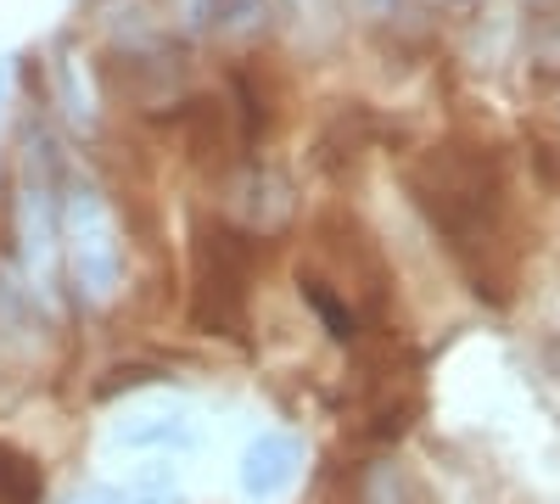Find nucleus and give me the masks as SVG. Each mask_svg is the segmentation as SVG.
Here are the masks:
<instances>
[{
  "mask_svg": "<svg viewBox=\"0 0 560 504\" xmlns=\"http://www.w3.org/2000/svg\"><path fill=\"white\" fill-rule=\"evenodd\" d=\"M247 281H253V242L236 224L202 219L197 224V274H191V319L208 337L247 331Z\"/></svg>",
  "mask_w": 560,
  "mask_h": 504,
  "instance_id": "f257e3e1",
  "label": "nucleus"
},
{
  "mask_svg": "<svg viewBox=\"0 0 560 504\" xmlns=\"http://www.w3.org/2000/svg\"><path fill=\"white\" fill-rule=\"evenodd\" d=\"M45 152L51 146H39V129H28L23 134V179H18V247H23V269H28L34 286L51 281V253H57V236H62Z\"/></svg>",
  "mask_w": 560,
  "mask_h": 504,
  "instance_id": "7ed1b4c3",
  "label": "nucleus"
},
{
  "mask_svg": "<svg viewBox=\"0 0 560 504\" xmlns=\"http://www.w3.org/2000/svg\"><path fill=\"white\" fill-rule=\"evenodd\" d=\"M68 504H174V488L163 477H147L140 488H118V482H90L79 488Z\"/></svg>",
  "mask_w": 560,
  "mask_h": 504,
  "instance_id": "6e6552de",
  "label": "nucleus"
},
{
  "mask_svg": "<svg viewBox=\"0 0 560 504\" xmlns=\"http://www.w3.org/2000/svg\"><path fill=\"white\" fill-rule=\"evenodd\" d=\"M269 17V0H208V28H219L224 39H242Z\"/></svg>",
  "mask_w": 560,
  "mask_h": 504,
  "instance_id": "1a4fd4ad",
  "label": "nucleus"
},
{
  "mask_svg": "<svg viewBox=\"0 0 560 504\" xmlns=\"http://www.w3.org/2000/svg\"><path fill=\"white\" fill-rule=\"evenodd\" d=\"M303 466H308V448H303L298 432H258L242 448V466H236L242 499L247 504H280L303 482Z\"/></svg>",
  "mask_w": 560,
  "mask_h": 504,
  "instance_id": "20e7f679",
  "label": "nucleus"
},
{
  "mask_svg": "<svg viewBox=\"0 0 560 504\" xmlns=\"http://www.w3.org/2000/svg\"><path fill=\"white\" fill-rule=\"evenodd\" d=\"M113 448L124 454H152V448H191L197 443V421L191 409H140V415L118 421L107 432Z\"/></svg>",
  "mask_w": 560,
  "mask_h": 504,
  "instance_id": "39448f33",
  "label": "nucleus"
},
{
  "mask_svg": "<svg viewBox=\"0 0 560 504\" xmlns=\"http://www.w3.org/2000/svg\"><path fill=\"white\" fill-rule=\"evenodd\" d=\"M236 213H242V224H253V231H280V224L292 219V186L280 174L258 168L236 186Z\"/></svg>",
  "mask_w": 560,
  "mask_h": 504,
  "instance_id": "423d86ee",
  "label": "nucleus"
},
{
  "mask_svg": "<svg viewBox=\"0 0 560 504\" xmlns=\"http://www.w3.org/2000/svg\"><path fill=\"white\" fill-rule=\"evenodd\" d=\"M51 79H57V102H62L68 124H73V129H96V96H90L84 68H79V57L68 51V45L51 57Z\"/></svg>",
  "mask_w": 560,
  "mask_h": 504,
  "instance_id": "0eeeda50",
  "label": "nucleus"
},
{
  "mask_svg": "<svg viewBox=\"0 0 560 504\" xmlns=\"http://www.w3.org/2000/svg\"><path fill=\"white\" fill-rule=\"evenodd\" d=\"M298 286H303V297H308V308H314V314L325 319V331H331L337 342H348V337H353V314H348V308H342V303L331 297V286H325V281H314V274H308V269L298 274Z\"/></svg>",
  "mask_w": 560,
  "mask_h": 504,
  "instance_id": "9d476101",
  "label": "nucleus"
},
{
  "mask_svg": "<svg viewBox=\"0 0 560 504\" xmlns=\"http://www.w3.org/2000/svg\"><path fill=\"white\" fill-rule=\"evenodd\" d=\"M62 247H68V274L90 308H107L124 292V242L102 191L73 186L62 202Z\"/></svg>",
  "mask_w": 560,
  "mask_h": 504,
  "instance_id": "f03ea898",
  "label": "nucleus"
},
{
  "mask_svg": "<svg viewBox=\"0 0 560 504\" xmlns=\"http://www.w3.org/2000/svg\"><path fill=\"white\" fill-rule=\"evenodd\" d=\"M353 7H359L370 23H387V17H398V7H404V0H353Z\"/></svg>",
  "mask_w": 560,
  "mask_h": 504,
  "instance_id": "9b49d317",
  "label": "nucleus"
}]
</instances>
